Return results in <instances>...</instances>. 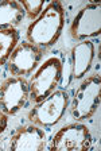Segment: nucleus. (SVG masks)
<instances>
[{"label": "nucleus", "instance_id": "obj_1", "mask_svg": "<svg viewBox=\"0 0 101 151\" xmlns=\"http://www.w3.org/2000/svg\"><path fill=\"white\" fill-rule=\"evenodd\" d=\"M65 24V9L59 1L46 4L41 15L27 27V42L44 50L51 47L61 37Z\"/></svg>", "mask_w": 101, "mask_h": 151}, {"label": "nucleus", "instance_id": "obj_2", "mask_svg": "<svg viewBox=\"0 0 101 151\" xmlns=\"http://www.w3.org/2000/svg\"><path fill=\"white\" fill-rule=\"evenodd\" d=\"M62 73L63 65L58 57H50L41 63L29 81L30 100L39 103L53 93L62 81Z\"/></svg>", "mask_w": 101, "mask_h": 151}, {"label": "nucleus", "instance_id": "obj_3", "mask_svg": "<svg viewBox=\"0 0 101 151\" xmlns=\"http://www.w3.org/2000/svg\"><path fill=\"white\" fill-rule=\"evenodd\" d=\"M69 107V93L63 89L54 91L29 112V120L38 127H53L61 122Z\"/></svg>", "mask_w": 101, "mask_h": 151}, {"label": "nucleus", "instance_id": "obj_4", "mask_svg": "<svg viewBox=\"0 0 101 151\" xmlns=\"http://www.w3.org/2000/svg\"><path fill=\"white\" fill-rule=\"evenodd\" d=\"M100 76H90L81 82L70 104V113L76 120L90 119L100 107Z\"/></svg>", "mask_w": 101, "mask_h": 151}, {"label": "nucleus", "instance_id": "obj_5", "mask_svg": "<svg viewBox=\"0 0 101 151\" xmlns=\"http://www.w3.org/2000/svg\"><path fill=\"white\" fill-rule=\"evenodd\" d=\"M43 50L30 42H19L6 62L8 73L14 77H26L31 74L41 63Z\"/></svg>", "mask_w": 101, "mask_h": 151}, {"label": "nucleus", "instance_id": "obj_6", "mask_svg": "<svg viewBox=\"0 0 101 151\" xmlns=\"http://www.w3.org/2000/svg\"><path fill=\"white\" fill-rule=\"evenodd\" d=\"M92 146V135L85 124H69L54 135L49 145L51 151H85Z\"/></svg>", "mask_w": 101, "mask_h": 151}, {"label": "nucleus", "instance_id": "obj_7", "mask_svg": "<svg viewBox=\"0 0 101 151\" xmlns=\"http://www.w3.org/2000/svg\"><path fill=\"white\" fill-rule=\"evenodd\" d=\"M30 99V86L26 77H8L0 85V107L8 116L18 113Z\"/></svg>", "mask_w": 101, "mask_h": 151}, {"label": "nucleus", "instance_id": "obj_8", "mask_svg": "<svg viewBox=\"0 0 101 151\" xmlns=\"http://www.w3.org/2000/svg\"><path fill=\"white\" fill-rule=\"evenodd\" d=\"M101 32V7L100 4H88L82 7L70 24V35L81 42L98 37Z\"/></svg>", "mask_w": 101, "mask_h": 151}, {"label": "nucleus", "instance_id": "obj_9", "mask_svg": "<svg viewBox=\"0 0 101 151\" xmlns=\"http://www.w3.org/2000/svg\"><path fill=\"white\" fill-rule=\"evenodd\" d=\"M47 147V136L41 127L30 124L20 127L11 139V151H42Z\"/></svg>", "mask_w": 101, "mask_h": 151}, {"label": "nucleus", "instance_id": "obj_10", "mask_svg": "<svg viewBox=\"0 0 101 151\" xmlns=\"http://www.w3.org/2000/svg\"><path fill=\"white\" fill-rule=\"evenodd\" d=\"M95 60V45L93 42L85 39L73 46L70 51V62H72V76L76 80L85 77L90 70Z\"/></svg>", "mask_w": 101, "mask_h": 151}, {"label": "nucleus", "instance_id": "obj_11", "mask_svg": "<svg viewBox=\"0 0 101 151\" xmlns=\"http://www.w3.org/2000/svg\"><path fill=\"white\" fill-rule=\"evenodd\" d=\"M26 12L19 1L3 0L0 1V30L15 28L22 24Z\"/></svg>", "mask_w": 101, "mask_h": 151}, {"label": "nucleus", "instance_id": "obj_12", "mask_svg": "<svg viewBox=\"0 0 101 151\" xmlns=\"http://www.w3.org/2000/svg\"><path fill=\"white\" fill-rule=\"evenodd\" d=\"M18 43H19V31L16 28L0 30V66L6 65Z\"/></svg>", "mask_w": 101, "mask_h": 151}, {"label": "nucleus", "instance_id": "obj_13", "mask_svg": "<svg viewBox=\"0 0 101 151\" xmlns=\"http://www.w3.org/2000/svg\"><path fill=\"white\" fill-rule=\"evenodd\" d=\"M19 3L24 9L26 16L32 22L41 15V12L46 7V3L43 0H20Z\"/></svg>", "mask_w": 101, "mask_h": 151}, {"label": "nucleus", "instance_id": "obj_14", "mask_svg": "<svg viewBox=\"0 0 101 151\" xmlns=\"http://www.w3.org/2000/svg\"><path fill=\"white\" fill-rule=\"evenodd\" d=\"M7 124H8V115L0 107V134H3L6 131Z\"/></svg>", "mask_w": 101, "mask_h": 151}]
</instances>
